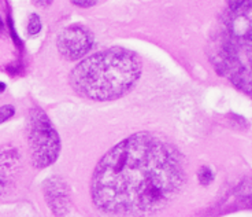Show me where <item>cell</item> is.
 Returning a JSON list of instances; mask_svg holds the SVG:
<instances>
[{"label":"cell","mask_w":252,"mask_h":217,"mask_svg":"<svg viewBox=\"0 0 252 217\" xmlns=\"http://www.w3.org/2000/svg\"><path fill=\"white\" fill-rule=\"evenodd\" d=\"M185 183L183 154L157 135L140 132L101 157L91 195L94 206L107 215L144 217L166 208Z\"/></svg>","instance_id":"obj_1"},{"label":"cell","mask_w":252,"mask_h":217,"mask_svg":"<svg viewBox=\"0 0 252 217\" xmlns=\"http://www.w3.org/2000/svg\"><path fill=\"white\" fill-rule=\"evenodd\" d=\"M140 76V58L130 50L111 47L77 65L70 73V84L82 98L104 102L125 95Z\"/></svg>","instance_id":"obj_2"},{"label":"cell","mask_w":252,"mask_h":217,"mask_svg":"<svg viewBox=\"0 0 252 217\" xmlns=\"http://www.w3.org/2000/svg\"><path fill=\"white\" fill-rule=\"evenodd\" d=\"M211 62L220 76L226 77L236 88L252 95V44L222 33L213 40Z\"/></svg>","instance_id":"obj_3"},{"label":"cell","mask_w":252,"mask_h":217,"mask_svg":"<svg viewBox=\"0 0 252 217\" xmlns=\"http://www.w3.org/2000/svg\"><path fill=\"white\" fill-rule=\"evenodd\" d=\"M28 145L32 164L37 169L52 165L61 153V139L48 115L33 108L28 115Z\"/></svg>","instance_id":"obj_4"},{"label":"cell","mask_w":252,"mask_h":217,"mask_svg":"<svg viewBox=\"0 0 252 217\" xmlns=\"http://www.w3.org/2000/svg\"><path fill=\"white\" fill-rule=\"evenodd\" d=\"M94 35L88 28L82 25H71L64 28L59 33L57 45L62 57L69 61H77L88 54L94 45Z\"/></svg>","instance_id":"obj_5"},{"label":"cell","mask_w":252,"mask_h":217,"mask_svg":"<svg viewBox=\"0 0 252 217\" xmlns=\"http://www.w3.org/2000/svg\"><path fill=\"white\" fill-rule=\"evenodd\" d=\"M225 14V28L230 36L252 44V0L229 1Z\"/></svg>","instance_id":"obj_6"},{"label":"cell","mask_w":252,"mask_h":217,"mask_svg":"<svg viewBox=\"0 0 252 217\" xmlns=\"http://www.w3.org/2000/svg\"><path fill=\"white\" fill-rule=\"evenodd\" d=\"M22 171V157L13 145L0 146V197L11 191Z\"/></svg>","instance_id":"obj_7"},{"label":"cell","mask_w":252,"mask_h":217,"mask_svg":"<svg viewBox=\"0 0 252 217\" xmlns=\"http://www.w3.org/2000/svg\"><path fill=\"white\" fill-rule=\"evenodd\" d=\"M43 192L47 205L54 215L64 216L70 209V191L66 181L58 176L47 179L43 184Z\"/></svg>","instance_id":"obj_8"},{"label":"cell","mask_w":252,"mask_h":217,"mask_svg":"<svg viewBox=\"0 0 252 217\" xmlns=\"http://www.w3.org/2000/svg\"><path fill=\"white\" fill-rule=\"evenodd\" d=\"M220 206L222 212L252 209V180L247 179L236 185Z\"/></svg>","instance_id":"obj_9"},{"label":"cell","mask_w":252,"mask_h":217,"mask_svg":"<svg viewBox=\"0 0 252 217\" xmlns=\"http://www.w3.org/2000/svg\"><path fill=\"white\" fill-rule=\"evenodd\" d=\"M41 31V21L38 18L37 14H32L31 18H29V24H28V33L31 36L37 35Z\"/></svg>","instance_id":"obj_10"},{"label":"cell","mask_w":252,"mask_h":217,"mask_svg":"<svg viewBox=\"0 0 252 217\" xmlns=\"http://www.w3.org/2000/svg\"><path fill=\"white\" fill-rule=\"evenodd\" d=\"M197 178H199V181H200L202 184L207 185L214 180V172H213L210 168H207V166H203V168L199 169Z\"/></svg>","instance_id":"obj_11"},{"label":"cell","mask_w":252,"mask_h":217,"mask_svg":"<svg viewBox=\"0 0 252 217\" xmlns=\"http://www.w3.org/2000/svg\"><path fill=\"white\" fill-rule=\"evenodd\" d=\"M14 113H15V108H14L13 105H4V106H1L0 108V124H3L8 118H11Z\"/></svg>","instance_id":"obj_12"},{"label":"cell","mask_w":252,"mask_h":217,"mask_svg":"<svg viewBox=\"0 0 252 217\" xmlns=\"http://www.w3.org/2000/svg\"><path fill=\"white\" fill-rule=\"evenodd\" d=\"M73 4H76V6H80V7H91V6H94L96 4V1H73Z\"/></svg>","instance_id":"obj_13"},{"label":"cell","mask_w":252,"mask_h":217,"mask_svg":"<svg viewBox=\"0 0 252 217\" xmlns=\"http://www.w3.org/2000/svg\"><path fill=\"white\" fill-rule=\"evenodd\" d=\"M36 4H51V1H36Z\"/></svg>","instance_id":"obj_14"},{"label":"cell","mask_w":252,"mask_h":217,"mask_svg":"<svg viewBox=\"0 0 252 217\" xmlns=\"http://www.w3.org/2000/svg\"><path fill=\"white\" fill-rule=\"evenodd\" d=\"M4 90V84L3 83H0V92H1V91Z\"/></svg>","instance_id":"obj_15"}]
</instances>
